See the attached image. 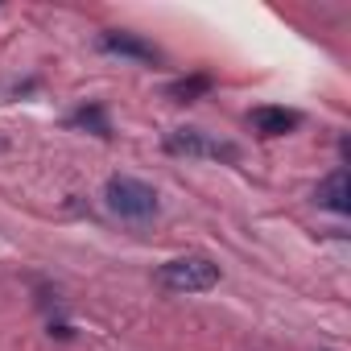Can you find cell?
I'll list each match as a JSON object with an SVG mask.
<instances>
[{
	"mask_svg": "<svg viewBox=\"0 0 351 351\" xmlns=\"http://www.w3.org/2000/svg\"><path fill=\"white\" fill-rule=\"evenodd\" d=\"M108 207L128 219V223H145L157 215V191L141 178H128V173H116V178H108V191H104Z\"/></svg>",
	"mask_w": 351,
	"mask_h": 351,
	"instance_id": "1",
	"label": "cell"
},
{
	"mask_svg": "<svg viewBox=\"0 0 351 351\" xmlns=\"http://www.w3.org/2000/svg\"><path fill=\"white\" fill-rule=\"evenodd\" d=\"M157 281L169 293H203V289L219 285V265L207 261V256H173V261L161 265Z\"/></svg>",
	"mask_w": 351,
	"mask_h": 351,
	"instance_id": "2",
	"label": "cell"
},
{
	"mask_svg": "<svg viewBox=\"0 0 351 351\" xmlns=\"http://www.w3.org/2000/svg\"><path fill=\"white\" fill-rule=\"evenodd\" d=\"M165 149L178 153V157H223V161H236V145H223V141H207L199 128H178L165 136Z\"/></svg>",
	"mask_w": 351,
	"mask_h": 351,
	"instance_id": "3",
	"label": "cell"
},
{
	"mask_svg": "<svg viewBox=\"0 0 351 351\" xmlns=\"http://www.w3.org/2000/svg\"><path fill=\"white\" fill-rule=\"evenodd\" d=\"M99 46H104L108 54H120V58H132V62H161V50L149 46L145 38L128 34V29H108V34L99 38Z\"/></svg>",
	"mask_w": 351,
	"mask_h": 351,
	"instance_id": "4",
	"label": "cell"
},
{
	"mask_svg": "<svg viewBox=\"0 0 351 351\" xmlns=\"http://www.w3.org/2000/svg\"><path fill=\"white\" fill-rule=\"evenodd\" d=\"M314 199H318V207H326V211H335V215H347V211H351V186H347V169H335V173H326V178L318 182V191H314Z\"/></svg>",
	"mask_w": 351,
	"mask_h": 351,
	"instance_id": "5",
	"label": "cell"
},
{
	"mask_svg": "<svg viewBox=\"0 0 351 351\" xmlns=\"http://www.w3.org/2000/svg\"><path fill=\"white\" fill-rule=\"evenodd\" d=\"M248 120H252V128L261 136H285V132H293L302 124V116L293 108H252Z\"/></svg>",
	"mask_w": 351,
	"mask_h": 351,
	"instance_id": "6",
	"label": "cell"
},
{
	"mask_svg": "<svg viewBox=\"0 0 351 351\" xmlns=\"http://www.w3.org/2000/svg\"><path fill=\"white\" fill-rule=\"evenodd\" d=\"M211 87H215L211 75H186V79H178V83H169L165 95H169L173 104H195V99H203Z\"/></svg>",
	"mask_w": 351,
	"mask_h": 351,
	"instance_id": "7",
	"label": "cell"
},
{
	"mask_svg": "<svg viewBox=\"0 0 351 351\" xmlns=\"http://www.w3.org/2000/svg\"><path fill=\"white\" fill-rule=\"evenodd\" d=\"M71 124H79V128H95L99 136H108V116H104V108H79V112L71 116Z\"/></svg>",
	"mask_w": 351,
	"mask_h": 351,
	"instance_id": "8",
	"label": "cell"
}]
</instances>
